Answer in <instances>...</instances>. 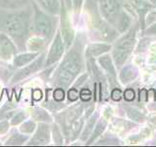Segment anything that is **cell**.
<instances>
[{"mask_svg":"<svg viewBox=\"0 0 156 147\" xmlns=\"http://www.w3.org/2000/svg\"><path fill=\"white\" fill-rule=\"evenodd\" d=\"M19 53L15 42L6 33L0 32V60L1 62L13 61L14 57Z\"/></svg>","mask_w":156,"mask_h":147,"instance_id":"11","label":"cell"},{"mask_svg":"<svg viewBox=\"0 0 156 147\" xmlns=\"http://www.w3.org/2000/svg\"><path fill=\"white\" fill-rule=\"evenodd\" d=\"M99 63H100L101 67L104 69L109 76H111L112 77H115V68L113 66V63H112L110 56L105 55V56L100 57Z\"/></svg>","mask_w":156,"mask_h":147,"instance_id":"22","label":"cell"},{"mask_svg":"<svg viewBox=\"0 0 156 147\" xmlns=\"http://www.w3.org/2000/svg\"><path fill=\"white\" fill-rule=\"evenodd\" d=\"M33 13L31 20V33L44 37L49 42H52L55 32L57 31V26L58 23V18L56 15H51L44 12L38 5L31 1Z\"/></svg>","mask_w":156,"mask_h":147,"instance_id":"3","label":"cell"},{"mask_svg":"<svg viewBox=\"0 0 156 147\" xmlns=\"http://www.w3.org/2000/svg\"><path fill=\"white\" fill-rule=\"evenodd\" d=\"M33 1L46 13L56 15V16L61 13V0H33Z\"/></svg>","mask_w":156,"mask_h":147,"instance_id":"14","label":"cell"},{"mask_svg":"<svg viewBox=\"0 0 156 147\" xmlns=\"http://www.w3.org/2000/svg\"><path fill=\"white\" fill-rule=\"evenodd\" d=\"M52 134H53V140L57 145H62L63 142L62 134L58 127V124H54L52 126Z\"/></svg>","mask_w":156,"mask_h":147,"instance_id":"27","label":"cell"},{"mask_svg":"<svg viewBox=\"0 0 156 147\" xmlns=\"http://www.w3.org/2000/svg\"><path fill=\"white\" fill-rule=\"evenodd\" d=\"M62 2V6H61V34L62 37L63 43H65V46L66 49L69 48L73 41H74V31L71 28V24L69 19L67 16V12L66 10V4L63 0H61Z\"/></svg>","mask_w":156,"mask_h":147,"instance_id":"9","label":"cell"},{"mask_svg":"<svg viewBox=\"0 0 156 147\" xmlns=\"http://www.w3.org/2000/svg\"><path fill=\"white\" fill-rule=\"evenodd\" d=\"M49 43L50 42L44 37L33 34V36H31L28 38V40L27 42V50L32 51V52L42 53L46 50V48L49 45Z\"/></svg>","mask_w":156,"mask_h":147,"instance_id":"12","label":"cell"},{"mask_svg":"<svg viewBox=\"0 0 156 147\" xmlns=\"http://www.w3.org/2000/svg\"><path fill=\"white\" fill-rule=\"evenodd\" d=\"M29 138L30 137H29L28 134L14 130L11 136L5 142V145H23L27 144V142L28 141Z\"/></svg>","mask_w":156,"mask_h":147,"instance_id":"19","label":"cell"},{"mask_svg":"<svg viewBox=\"0 0 156 147\" xmlns=\"http://www.w3.org/2000/svg\"><path fill=\"white\" fill-rule=\"evenodd\" d=\"M82 112H83V106L77 104L72 106L69 110L62 112L60 114L56 115V119L58 124L61 125L62 130L63 131V134H66V136H68L71 125L78 118H80Z\"/></svg>","mask_w":156,"mask_h":147,"instance_id":"7","label":"cell"},{"mask_svg":"<svg viewBox=\"0 0 156 147\" xmlns=\"http://www.w3.org/2000/svg\"><path fill=\"white\" fill-rule=\"evenodd\" d=\"M32 5L19 10L0 8V32L12 38L19 52L27 50V42L31 36Z\"/></svg>","mask_w":156,"mask_h":147,"instance_id":"1","label":"cell"},{"mask_svg":"<svg viewBox=\"0 0 156 147\" xmlns=\"http://www.w3.org/2000/svg\"><path fill=\"white\" fill-rule=\"evenodd\" d=\"M110 96L114 101H119L121 99V90L119 88H114V89L111 91Z\"/></svg>","mask_w":156,"mask_h":147,"instance_id":"35","label":"cell"},{"mask_svg":"<svg viewBox=\"0 0 156 147\" xmlns=\"http://www.w3.org/2000/svg\"><path fill=\"white\" fill-rule=\"evenodd\" d=\"M138 76V69L133 65L126 66L120 73V81L123 83H128L134 81Z\"/></svg>","mask_w":156,"mask_h":147,"instance_id":"20","label":"cell"},{"mask_svg":"<svg viewBox=\"0 0 156 147\" xmlns=\"http://www.w3.org/2000/svg\"><path fill=\"white\" fill-rule=\"evenodd\" d=\"M98 118H99V113H95V115H92L90 119L88 120L86 126H84V130H83L82 134H81V140L82 141L88 140V138H89L90 135L92 134L93 130H94V127L97 124Z\"/></svg>","mask_w":156,"mask_h":147,"instance_id":"21","label":"cell"},{"mask_svg":"<svg viewBox=\"0 0 156 147\" xmlns=\"http://www.w3.org/2000/svg\"><path fill=\"white\" fill-rule=\"evenodd\" d=\"M149 2L151 3L153 7H156V0H149Z\"/></svg>","mask_w":156,"mask_h":147,"instance_id":"39","label":"cell"},{"mask_svg":"<svg viewBox=\"0 0 156 147\" xmlns=\"http://www.w3.org/2000/svg\"><path fill=\"white\" fill-rule=\"evenodd\" d=\"M78 98H79V92H78L77 88L75 86L71 87L70 89L67 91V99L70 102H75Z\"/></svg>","mask_w":156,"mask_h":147,"instance_id":"30","label":"cell"},{"mask_svg":"<svg viewBox=\"0 0 156 147\" xmlns=\"http://www.w3.org/2000/svg\"><path fill=\"white\" fill-rule=\"evenodd\" d=\"M32 0H0V8L5 10H19L31 5Z\"/></svg>","mask_w":156,"mask_h":147,"instance_id":"17","label":"cell"},{"mask_svg":"<svg viewBox=\"0 0 156 147\" xmlns=\"http://www.w3.org/2000/svg\"><path fill=\"white\" fill-rule=\"evenodd\" d=\"M36 122L34 120H27V121H24L22 123V125L20 126V131L23 132V134H31L32 132H34L36 129Z\"/></svg>","mask_w":156,"mask_h":147,"instance_id":"25","label":"cell"},{"mask_svg":"<svg viewBox=\"0 0 156 147\" xmlns=\"http://www.w3.org/2000/svg\"><path fill=\"white\" fill-rule=\"evenodd\" d=\"M101 13L107 22L116 26L121 14L120 0H100Z\"/></svg>","mask_w":156,"mask_h":147,"instance_id":"8","label":"cell"},{"mask_svg":"<svg viewBox=\"0 0 156 147\" xmlns=\"http://www.w3.org/2000/svg\"><path fill=\"white\" fill-rule=\"evenodd\" d=\"M40 53L39 52H21L20 54H17L13 59V67L14 68H22L23 66L27 65L30 62H32L34 59H36Z\"/></svg>","mask_w":156,"mask_h":147,"instance_id":"15","label":"cell"},{"mask_svg":"<svg viewBox=\"0 0 156 147\" xmlns=\"http://www.w3.org/2000/svg\"><path fill=\"white\" fill-rule=\"evenodd\" d=\"M51 140V126L49 123L39 122L34 134L27 142V145H47Z\"/></svg>","mask_w":156,"mask_h":147,"instance_id":"10","label":"cell"},{"mask_svg":"<svg viewBox=\"0 0 156 147\" xmlns=\"http://www.w3.org/2000/svg\"><path fill=\"white\" fill-rule=\"evenodd\" d=\"M135 90L133 89V88H128V89H126L124 91V98H125V100L126 101H133L135 99Z\"/></svg>","mask_w":156,"mask_h":147,"instance_id":"33","label":"cell"},{"mask_svg":"<svg viewBox=\"0 0 156 147\" xmlns=\"http://www.w3.org/2000/svg\"><path fill=\"white\" fill-rule=\"evenodd\" d=\"M0 63H1V60H0Z\"/></svg>","mask_w":156,"mask_h":147,"instance_id":"40","label":"cell"},{"mask_svg":"<svg viewBox=\"0 0 156 147\" xmlns=\"http://www.w3.org/2000/svg\"><path fill=\"white\" fill-rule=\"evenodd\" d=\"M136 27H134L115 43L112 55H113L114 62L117 67H121L123 65L131 55V53L133 52L136 44Z\"/></svg>","mask_w":156,"mask_h":147,"instance_id":"4","label":"cell"},{"mask_svg":"<svg viewBox=\"0 0 156 147\" xmlns=\"http://www.w3.org/2000/svg\"><path fill=\"white\" fill-rule=\"evenodd\" d=\"M105 126H106V121L105 119H101L96 124L94 130H93L92 134L90 135V137L87 140V144H91L93 141L96 140L100 135H101L102 131H104L105 129Z\"/></svg>","mask_w":156,"mask_h":147,"instance_id":"23","label":"cell"},{"mask_svg":"<svg viewBox=\"0 0 156 147\" xmlns=\"http://www.w3.org/2000/svg\"><path fill=\"white\" fill-rule=\"evenodd\" d=\"M43 97V93L42 90L39 89V88H34L32 89V99L34 101H40Z\"/></svg>","mask_w":156,"mask_h":147,"instance_id":"34","label":"cell"},{"mask_svg":"<svg viewBox=\"0 0 156 147\" xmlns=\"http://www.w3.org/2000/svg\"><path fill=\"white\" fill-rule=\"evenodd\" d=\"M79 98L84 102L89 101L92 98V92L89 88H82L79 92Z\"/></svg>","mask_w":156,"mask_h":147,"instance_id":"31","label":"cell"},{"mask_svg":"<svg viewBox=\"0 0 156 147\" xmlns=\"http://www.w3.org/2000/svg\"><path fill=\"white\" fill-rule=\"evenodd\" d=\"M128 116L131 118L132 120L136 121V122H144L145 117L141 112L139 110L135 109V108H129L128 109Z\"/></svg>","mask_w":156,"mask_h":147,"instance_id":"28","label":"cell"},{"mask_svg":"<svg viewBox=\"0 0 156 147\" xmlns=\"http://www.w3.org/2000/svg\"><path fill=\"white\" fill-rule=\"evenodd\" d=\"M83 1H84V0H72L71 1L73 9H74L75 12H79V10L83 4Z\"/></svg>","mask_w":156,"mask_h":147,"instance_id":"37","label":"cell"},{"mask_svg":"<svg viewBox=\"0 0 156 147\" xmlns=\"http://www.w3.org/2000/svg\"><path fill=\"white\" fill-rule=\"evenodd\" d=\"M110 48H111V46L109 45V44H105V43L90 44V45L88 46L87 50H86V57L93 58V57L100 56L102 53L108 51Z\"/></svg>","mask_w":156,"mask_h":147,"instance_id":"18","label":"cell"},{"mask_svg":"<svg viewBox=\"0 0 156 147\" xmlns=\"http://www.w3.org/2000/svg\"><path fill=\"white\" fill-rule=\"evenodd\" d=\"M28 117H29V112H27V110H22L18 113H15V115L11 118L10 124H11V126L20 125V124H22L23 122L26 121Z\"/></svg>","mask_w":156,"mask_h":147,"instance_id":"26","label":"cell"},{"mask_svg":"<svg viewBox=\"0 0 156 147\" xmlns=\"http://www.w3.org/2000/svg\"><path fill=\"white\" fill-rule=\"evenodd\" d=\"M45 59H46V54L45 52L40 53L36 59H34L32 62H30L27 65L23 66L22 68H20V70L17 71L14 74L13 77L11 78V83L15 85V83H18L21 81L24 80V78H27L29 77H31L34 75L35 73L39 72L41 69L44 68V64H45Z\"/></svg>","mask_w":156,"mask_h":147,"instance_id":"5","label":"cell"},{"mask_svg":"<svg viewBox=\"0 0 156 147\" xmlns=\"http://www.w3.org/2000/svg\"><path fill=\"white\" fill-rule=\"evenodd\" d=\"M29 116L31 119L35 122H45V123H52L53 118L49 114V112L44 109L43 107H31L29 109Z\"/></svg>","mask_w":156,"mask_h":147,"instance_id":"16","label":"cell"},{"mask_svg":"<svg viewBox=\"0 0 156 147\" xmlns=\"http://www.w3.org/2000/svg\"><path fill=\"white\" fill-rule=\"evenodd\" d=\"M10 122L6 119H4L2 121H0V135H3V134H6L9 129H10Z\"/></svg>","mask_w":156,"mask_h":147,"instance_id":"32","label":"cell"},{"mask_svg":"<svg viewBox=\"0 0 156 147\" xmlns=\"http://www.w3.org/2000/svg\"><path fill=\"white\" fill-rule=\"evenodd\" d=\"M132 6L134 7L136 12L139 14L140 19V24L141 27L144 28L145 24V17L151 9H152V5L147 0H130Z\"/></svg>","mask_w":156,"mask_h":147,"instance_id":"13","label":"cell"},{"mask_svg":"<svg viewBox=\"0 0 156 147\" xmlns=\"http://www.w3.org/2000/svg\"><path fill=\"white\" fill-rule=\"evenodd\" d=\"M144 33L145 34H148V36H156V23H154L152 26H150L144 32Z\"/></svg>","mask_w":156,"mask_h":147,"instance_id":"38","label":"cell"},{"mask_svg":"<svg viewBox=\"0 0 156 147\" xmlns=\"http://www.w3.org/2000/svg\"><path fill=\"white\" fill-rule=\"evenodd\" d=\"M65 49H66V46H65V43H63L61 32L58 31L52 40L48 55H46L44 68H49L51 66H54L56 63L60 61L62 58L63 53H65Z\"/></svg>","mask_w":156,"mask_h":147,"instance_id":"6","label":"cell"},{"mask_svg":"<svg viewBox=\"0 0 156 147\" xmlns=\"http://www.w3.org/2000/svg\"><path fill=\"white\" fill-rule=\"evenodd\" d=\"M154 21H156V11H153V12H150L147 16L145 17V22L147 24H152Z\"/></svg>","mask_w":156,"mask_h":147,"instance_id":"36","label":"cell"},{"mask_svg":"<svg viewBox=\"0 0 156 147\" xmlns=\"http://www.w3.org/2000/svg\"><path fill=\"white\" fill-rule=\"evenodd\" d=\"M68 49L66 55L54 72L51 78L52 83L56 86L62 88H68L74 81L78 75L82 72L84 67V39L82 36H78L72 45Z\"/></svg>","mask_w":156,"mask_h":147,"instance_id":"2","label":"cell"},{"mask_svg":"<svg viewBox=\"0 0 156 147\" xmlns=\"http://www.w3.org/2000/svg\"><path fill=\"white\" fill-rule=\"evenodd\" d=\"M131 24V18L125 12H121L120 17L116 24V28L119 29L120 32H124Z\"/></svg>","mask_w":156,"mask_h":147,"instance_id":"24","label":"cell"},{"mask_svg":"<svg viewBox=\"0 0 156 147\" xmlns=\"http://www.w3.org/2000/svg\"><path fill=\"white\" fill-rule=\"evenodd\" d=\"M53 100H55L56 102L58 103H62L66 98V91H65V88L60 87V86H57V88L55 90L53 91Z\"/></svg>","mask_w":156,"mask_h":147,"instance_id":"29","label":"cell"}]
</instances>
